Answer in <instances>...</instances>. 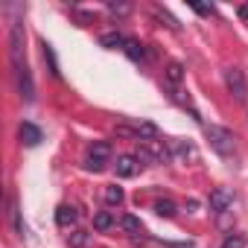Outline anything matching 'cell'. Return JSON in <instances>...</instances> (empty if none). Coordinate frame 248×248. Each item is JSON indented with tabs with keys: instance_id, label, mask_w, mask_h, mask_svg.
Here are the masks:
<instances>
[{
	"instance_id": "cell-1",
	"label": "cell",
	"mask_w": 248,
	"mask_h": 248,
	"mask_svg": "<svg viewBox=\"0 0 248 248\" xmlns=\"http://www.w3.org/2000/svg\"><path fill=\"white\" fill-rule=\"evenodd\" d=\"M204 135H207L210 146H213L222 158H231V155H233V149H236V138H233V132H228L225 126H207Z\"/></svg>"
},
{
	"instance_id": "cell-2",
	"label": "cell",
	"mask_w": 248,
	"mask_h": 248,
	"mask_svg": "<svg viewBox=\"0 0 248 248\" xmlns=\"http://www.w3.org/2000/svg\"><path fill=\"white\" fill-rule=\"evenodd\" d=\"M9 62H12V67H24V27H21V21L9 24Z\"/></svg>"
},
{
	"instance_id": "cell-3",
	"label": "cell",
	"mask_w": 248,
	"mask_h": 248,
	"mask_svg": "<svg viewBox=\"0 0 248 248\" xmlns=\"http://www.w3.org/2000/svg\"><path fill=\"white\" fill-rule=\"evenodd\" d=\"M225 88L231 91V96L236 102H245L248 99V85H245V76H242L239 67H228L225 70Z\"/></svg>"
},
{
	"instance_id": "cell-4",
	"label": "cell",
	"mask_w": 248,
	"mask_h": 248,
	"mask_svg": "<svg viewBox=\"0 0 248 248\" xmlns=\"http://www.w3.org/2000/svg\"><path fill=\"white\" fill-rule=\"evenodd\" d=\"M12 73H15V85H18V93H21V99L32 102V99H35V82H32V73H30V67H27V64H24V67H12Z\"/></svg>"
},
{
	"instance_id": "cell-5",
	"label": "cell",
	"mask_w": 248,
	"mask_h": 248,
	"mask_svg": "<svg viewBox=\"0 0 248 248\" xmlns=\"http://www.w3.org/2000/svg\"><path fill=\"white\" fill-rule=\"evenodd\" d=\"M231 207H233V193L228 187H216L210 193V210L213 213H228Z\"/></svg>"
},
{
	"instance_id": "cell-6",
	"label": "cell",
	"mask_w": 248,
	"mask_h": 248,
	"mask_svg": "<svg viewBox=\"0 0 248 248\" xmlns=\"http://www.w3.org/2000/svg\"><path fill=\"white\" fill-rule=\"evenodd\" d=\"M114 170H117V178H132V175H138L140 164H138L135 155H120L117 164H114Z\"/></svg>"
},
{
	"instance_id": "cell-7",
	"label": "cell",
	"mask_w": 248,
	"mask_h": 248,
	"mask_svg": "<svg viewBox=\"0 0 248 248\" xmlns=\"http://www.w3.org/2000/svg\"><path fill=\"white\" fill-rule=\"evenodd\" d=\"M123 53H126V56H129L132 62H138V64H143V62H146V59L152 56V53L146 50V44H140V41H135V38H129V41H126V47H123Z\"/></svg>"
},
{
	"instance_id": "cell-8",
	"label": "cell",
	"mask_w": 248,
	"mask_h": 248,
	"mask_svg": "<svg viewBox=\"0 0 248 248\" xmlns=\"http://www.w3.org/2000/svg\"><path fill=\"white\" fill-rule=\"evenodd\" d=\"M21 140L27 146H38L44 140V135H41V129L35 126V123H21Z\"/></svg>"
},
{
	"instance_id": "cell-9",
	"label": "cell",
	"mask_w": 248,
	"mask_h": 248,
	"mask_svg": "<svg viewBox=\"0 0 248 248\" xmlns=\"http://www.w3.org/2000/svg\"><path fill=\"white\" fill-rule=\"evenodd\" d=\"M132 126H135V132H138L140 140H155V138L161 135V129L155 126V123H149V120H135Z\"/></svg>"
},
{
	"instance_id": "cell-10",
	"label": "cell",
	"mask_w": 248,
	"mask_h": 248,
	"mask_svg": "<svg viewBox=\"0 0 248 248\" xmlns=\"http://www.w3.org/2000/svg\"><path fill=\"white\" fill-rule=\"evenodd\" d=\"M164 79H167L170 88H178V85L184 82V64H181V62H170L167 70H164Z\"/></svg>"
},
{
	"instance_id": "cell-11",
	"label": "cell",
	"mask_w": 248,
	"mask_h": 248,
	"mask_svg": "<svg viewBox=\"0 0 248 248\" xmlns=\"http://www.w3.org/2000/svg\"><path fill=\"white\" fill-rule=\"evenodd\" d=\"M146 146L152 149V155H155L158 164H170V161H172V149H170L164 140H146Z\"/></svg>"
},
{
	"instance_id": "cell-12",
	"label": "cell",
	"mask_w": 248,
	"mask_h": 248,
	"mask_svg": "<svg viewBox=\"0 0 248 248\" xmlns=\"http://www.w3.org/2000/svg\"><path fill=\"white\" fill-rule=\"evenodd\" d=\"M76 219H79V210H76V207H70V204H62V207L56 210V222H59L62 228L76 225Z\"/></svg>"
},
{
	"instance_id": "cell-13",
	"label": "cell",
	"mask_w": 248,
	"mask_h": 248,
	"mask_svg": "<svg viewBox=\"0 0 248 248\" xmlns=\"http://www.w3.org/2000/svg\"><path fill=\"white\" fill-rule=\"evenodd\" d=\"M88 158L108 161V158H111V143H108V140H93V143H91V149H88Z\"/></svg>"
},
{
	"instance_id": "cell-14",
	"label": "cell",
	"mask_w": 248,
	"mask_h": 248,
	"mask_svg": "<svg viewBox=\"0 0 248 248\" xmlns=\"http://www.w3.org/2000/svg\"><path fill=\"white\" fill-rule=\"evenodd\" d=\"M170 149H172V155H181L184 161H187V158H190V161H196V158H199V152H196V146H193V143L172 140V143H170Z\"/></svg>"
},
{
	"instance_id": "cell-15",
	"label": "cell",
	"mask_w": 248,
	"mask_h": 248,
	"mask_svg": "<svg viewBox=\"0 0 248 248\" xmlns=\"http://www.w3.org/2000/svg\"><path fill=\"white\" fill-rule=\"evenodd\" d=\"M126 41H129V38L120 35V32H105V35H99V44L108 47V50H117V47L123 50V47H126Z\"/></svg>"
},
{
	"instance_id": "cell-16",
	"label": "cell",
	"mask_w": 248,
	"mask_h": 248,
	"mask_svg": "<svg viewBox=\"0 0 248 248\" xmlns=\"http://www.w3.org/2000/svg\"><path fill=\"white\" fill-rule=\"evenodd\" d=\"M102 196H105V204H111V207H120L123 204V187H117V184H108L105 190H102Z\"/></svg>"
},
{
	"instance_id": "cell-17",
	"label": "cell",
	"mask_w": 248,
	"mask_h": 248,
	"mask_svg": "<svg viewBox=\"0 0 248 248\" xmlns=\"http://www.w3.org/2000/svg\"><path fill=\"white\" fill-rule=\"evenodd\" d=\"M155 213H158V216H164V219H172V216L178 213V207H175V202L161 199V202H155Z\"/></svg>"
},
{
	"instance_id": "cell-18",
	"label": "cell",
	"mask_w": 248,
	"mask_h": 248,
	"mask_svg": "<svg viewBox=\"0 0 248 248\" xmlns=\"http://www.w3.org/2000/svg\"><path fill=\"white\" fill-rule=\"evenodd\" d=\"M120 228L126 231V233H140V219L138 216H132V213H126V216H120Z\"/></svg>"
},
{
	"instance_id": "cell-19",
	"label": "cell",
	"mask_w": 248,
	"mask_h": 248,
	"mask_svg": "<svg viewBox=\"0 0 248 248\" xmlns=\"http://www.w3.org/2000/svg\"><path fill=\"white\" fill-rule=\"evenodd\" d=\"M41 47H44V62L50 64V73H53L56 79H62V70H59V62H56V53H53V47H50L47 41H44Z\"/></svg>"
},
{
	"instance_id": "cell-20",
	"label": "cell",
	"mask_w": 248,
	"mask_h": 248,
	"mask_svg": "<svg viewBox=\"0 0 248 248\" xmlns=\"http://www.w3.org/2000/svg\"><path fill=\"white\" fill-rule=\"evenodd\" d=\"M135 158H138V164H158V161H155V155H152V149H149L146 143H138Z\"/></svg>"
},
{
	"instance_id": "cell-21",
	"label": "cell",
	"mask_w": 248,
	"mask_h": 248,
	"mask_svg": "<svg viewBox=\"0 0 248 248\" xmlns=\"http://www.w3.org/2000/svg\"><path fill=\"white\" fill-rule=\"evenodd\" d=\"M9 216H12L15 233H18V236H24V222H21V210H18V202H15V199L9 202Z\"/></svg>"
},
{
	"instance_id": "cell-22",
	"label": "cell",
	"mask_w": 248,
	"mask_h": 248,
	"mask_svg": "<svg viewBox=\"0 0 248 248\" xmlns=\"http://www.w3.org/2000/svg\"><path fill=\"white\" fill-rule=\"evenodd\" d=\"M111 225H114V216H111L108 210H99V213L93 216V228H96V231H108Z\"/></svg>"
},
{
	"instance_id": "cell-23",
	"label": "cell",
	"mask_w": 248,
	"mask_h": 248,
	"mask_svg": "<svg viewBox=\"0 0 248 248\" xmlns=\"http://www.w3.org/2000/svg\"><path fill=\"white\" fill-rule=\"evenodd\" d=\"M91 242V233L88 231H73L70 233V248H85Z\"/></svg>"
},
{
	"instance_id": "cell-24",
	"label": "cell",
	"mask_w": 248,
	"mask_h": 248,
	"mask_svg": "<svg viewBox=\"0 0 248 248\" xmlns=\"http://www.w3.org/2000/svg\"><path fill=\"white\" fill-rule=\"evenodd\" d=\"M245 245H248V239L242 233H228L225 242H222V248H245Z\"/></svg>"
},
{
	"instance_id": "cell-25",
	"label": "cell",
	"mask_w": 248,
	"mask_h": 248,
	"mask_svg": "<svg viewBox=\"0 0 248 248\" xmlns=\"http://www.w3.org/2000/svg\"><path fill=\"white\" fill-rule=\"evenodd\" d=\"M114 132H117V138H135V140H140L132 123H117V129H114Z\"/></svg>"
},
{
	"instance_id": "cell-26",
	"label": "cell",
	"mask_w": 248,
	"mask_h": 248,
	"mask_svg": "<svg viewBox=\"0 0 248 248\" xmlns=\"http://www.w3.org/2000/svg\"><path fill=\"white\" fill-rule=\"evenodd\" d=\"M155 15H158L161 21H167V27H170V30H178V27H181V24H178V21H175L167 9H164V6H155Z\"/></svg>"
},
{
	"instance_id": "cell-27",
	"label": "cell",
	"mask_w": 248,
	"mask_h": 248,
	"mask_svg": "<svg viewBox=\"0 0 248 248\" xmlns=\"http://www.w3.org/2000/svg\"><path fill=\"white\" fill-rule=\"evenodd\" d=\"M105 164H108V161H99V158H85V170H91V172H102V170H105Z\"/></svg>"
},
{
	"instance_id": "cell-28",
	"label": "cell",
	"mask_w": 248,
	"mask_h": 248,
	"mask_svg": "<svg viewBox=\"0 0 248 248\" xmlns=\"http://www.w3.org/2000/svg\"><path fill=\"white\" fill-rule=\"evenodd\" d=\"M108 12H111V15H129L132 6H129V3H108Z\"/></svg>"
},
{
	"instance_id": "cell-29",
	"label": "cell",
	"mask_w": 248,
	"mask_h": 248,
	"mask_svg": "<svg viewBox=\"0 0 248 248\" xmlns=\"http://www.w3.org/2000/svg\"><path fill=\"white\" fill-rule=\"evenodd\" d=\"M190 9H193V12H199V15H210V12H213V9H210V6H204V3H190Z\"/></svg>"
},
{
	"instance_id": "cell-30",
	"label": "cell",
	"mask_w": 248,
	"mask_h": 248,
	"mask_svg": "<svg viewBox=\"0 0 248 248\" xmlns=\"http://www.w3.org/2000/svg\"><path fill=\"white\" fill-rule=\"evenodd\" d=\"M167 248H193V242L187 239V242H164Z\"/></svg>"
},
{
	"instance_id": "cell-31",
	"label": "cell",
	"mask_w": 248,
	"mask_h": 248,
	"mask_svg": "<svg viewBox=\"0 0 248 248\" xmlns=\"http://www.w3.org/2000/svg\"><path fill=\"white\" fill-rule=\"evenodd\" d=\"M239 18H242V21L248 24V3H245V6H239Z\"/></svg>"
}]
</instances>
